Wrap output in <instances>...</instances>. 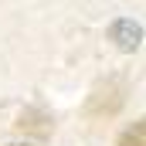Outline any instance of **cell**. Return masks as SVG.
<instances>
[{"instance_id": "6da1fadb", "label": "cell", "mask_w": 146, "mask_h": 146, "mask_svg": "<svg viewBox=\"0 0 146 146\" xmlns=\"http://www.w3.org/2000/svg\"><path fill=\"white\" fill-rule=\"evenodd\" d=\"M122 99H126V88L119 78H109L106 85H99L88 99V115H112V112L122 109Z\"/></svg>"}, {"instance_id": "7a4b0ae2", "label": "cell", "mask_w": 146, "mask_h": 146, "mask_svg": "<svg viewBox=\"0 0 146 146\" xmlns=\"http://www.w3.org/2000/svg\"><path fill=\"white\" fill-rule=\"evenodd\" d=\"M109 34L119 41V48H126V51H133L136 44H139V27L133 24V21H115L109 27Z\"/></svg>"}, {"instance_id": "3957f363", "label": "cell", "mask_w": 146, "mask_h": 146, "mask_svg": "<svg viewBox=\"0 0 146 146\" xmlns=\"http://www.w3.org/2000/svg\"><path fill=\"white\" fill-rule=\"evenodd\" d=\"M119 146H146V126L143 122H133L129 129H122Z\"/></svg>"}, {"instance_id": "277c9868", "label": "cell", "mask_w": 146, "mask_h": 146, "mask_svg": "<svg viewBox=\"0 0 146 146\" xmlns=\"http://www.w3.org/2000/svg\"><path fill=\"white\" fill-rule=\"evenodd\" d=\"M10 146H27V143H10Z\"/></svg>"}]
</instances>
